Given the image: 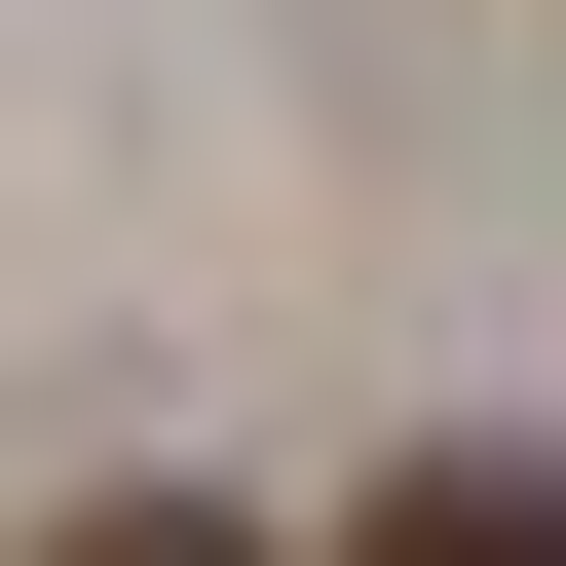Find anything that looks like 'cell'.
Returning a JSON list of instances; mask_svg holds the SVG:
<instances>
[{
	"mask_svg": "<svg viewBox=\"0 0 566 566\" xmlns=\"http://www.w3.org/2000/svg\"><path fill=\"white\" fill-rule=\"evenodd\" d=\"M39 566H264V528H227V491H76Z\"/></svg>",
	"mask_w": 566,
	"mask_h": 566,
	"instance_id": "cell-2",
	"label": "cell"
},
{
	"mask_svg": "<svg viewBox=\"0 0 566 566\" xmlns=\"http://www.w3.org/2000/svg\"><path fill=\"white\" fill-rule=\"evenodd\" d=\"M340 566H566V453H416V491H340Z\"/></svg>",
	"mask_w": 566,
	"mask_h": 566,
	"instance_id": "cell-1",
	"label": "cell"
}]
</instances>
